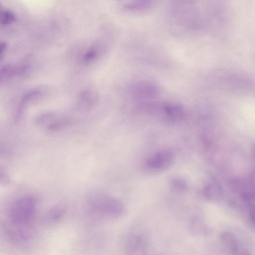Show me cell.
Here are the masks:
<instances>
[{"mask_svg":"<svg viewBox=\"0 0 255 255\" xmlns=\"http://www.w3.org/2000/svg\"><path fill=\"white\" fill-rule=\"evenodd\" d=\"M146 240L141 235H137L132 237L128 243L127 251L130 254H140L145 250Z\"/></svg>","mask_w":255,"mask_h":255,"instance_id":"cell-8","label":"cell"},{"mask_svg":"<svg viewBox=\"0 0 255 255\" xmlns=\"http://www.w3.org/2000/svg\"><path fill=\"white\" fill-rule=\"evenodd\" d=\"M220 241L223 250L230 255L252 254L249 248L234 232L225 231L220 236Z\"/></svg>","mask_w":255,"mask_h":255,"instance_id":"cell-4","label":"cell"},{"mask_svg":"<svg viewBox=\"0 0 255 255\" xmlns=\"http://www.w3.org/2000/svg\"><path fill=\"white\" fill-rule=\"evenodd\" d=\"M174 152L169 149H162L148 157L145 162L148 168L154 171H162L170 167L174 162Z\"/></svg>","mask_w":255,"mask_h":255,"instance_id":"cell-5","label":"cell"},{"mask_svg":"<svg viewBox=\"0 0 255 255\" xmlns=\"http://www.w3.org/2000/svg\"><path fill=\"white\" fill-rule=\"evenodd\" d=\"M202 192L206 199L216 201L221 198L222 189L218 180L215 177H211L205 183Z\"/></svg>","mask_w":255,"mask_h":255,"instance_id":"cell-6","label":"cell"},{"mask_svg":"<svg viewBox=\"0 0 255 255\" xmlns=\"http://www.w3.org/2000/svg\"><path fill=\"white\" fill-rule=\"evenodd\" d=\"M162 114L172 121L182 120L185 115L184 109L180 105L173 103H165L159 107Z\"/></svg>","mask_w":255,"mask_h":255,"instance_id":"cell-7","label":"cell"},{"mask_svg":"<svg viewBox=\"0 0 255 255\" xmlns=\"http://www.w3.org/2000/svg\"><path fill=\"white\" fill-rule=\"evenodd\" d=\"M95 97L93 92L90 91L83 92L80 97V100L82 103L87 105H91L94 102Z\"/></svg>","mask_w":255,"mask_h":255,"instance_id":"cell-11","label":"cell"},{"mask_svg":"<svg viewBox=\"0 0 255 255\" xmlns=\"http://www.w3.org/2000/svg\"><path fill=\"white\" fill-rule=\"evenodd\" d=\"M88 208L93 215L100 218H116L125 211L123 203L119 199L107 195H97L91 198Z\"/></svg>","mask_w":255,"mask_h":255,"instance_id":"cell-2","label":"cell"},{"mask_svg":"<svg viewBox=\"0 0 255 255\" xmlns=\"http://www.w3.org/2000/svg\"><path fill=\"white\" fill-rule=\"evenodd\" d=\"M233 187L240 198L249 205L255 202V170L233 182Z\"/></svg>","mask_w":255,"mask_h":255,"instance_id":"cell-3","label":"cell"},{"mask_svg":"<svg viewBox=\"0 0 255 255\" xmlns=\"http://www.w3.org/2000/svg\"><path fill=\"white\" fill-rule=\"evenodd\" d=\"M64 215V210L61 206H55L48 210L44 216L46 223H54L59 220Z\"/></svg>","mask_w":255,"mask_h":255,"instance_id":"cell-9","label":"cell"},{"mask_svg":"<svg viewBox=\"0 0 255 255\" xmlns=\"http://www.w3.org/2000/svg\"><path fill=\"white\" fill-rule=\"evenodd\" d=\"M171 188L177 192H184L188 189V183L186 180L181 177H173L170 182Z\"/></svg>","mask_w":255,"mask_h":255,"instance_id":"cell-10","label":"cell"},{"mask_svg":"<svg viewBox=\"0 0 255 255\" xmlns=\"http://www.w3.org/2000/svg\"><path fill=\"white\" fill-rule=\"evenodd\" d=\"M248 219L251 226L255 230V202L249 205Z\"/></svg>","mask_w":255,"mask_h":255,"instance_id":"cell-12","label":"cell"},{"mask_svg":"<svg viewBox=\"0 0 255 255\" xmlns=\"http://www.w3.org/2000/svg\"><path fill=\"white\" fill-rule=\"evenodd\" d=\"M252 155L253 158L255 159V145L253 148V151H252Z\"/></svg>","mask_w":255,"mask_h":255,"instance_id":"cell-13","label":"cell"},{"mask_svg":"<svg viewBox=\"0 0 255 255\" xmlns=\"http://www.w3.org/2000/svg\"><path fill=\"white\" fill-rule=\"evenodd\" d=\"M37 201L31 195L19 197L10 205L7 212L9 226L30 228L37 209Z\"/></svg>","mask_w":255,"mask_h":255,"instance_id":"cell-1","label":"cell"}]
</instances>
